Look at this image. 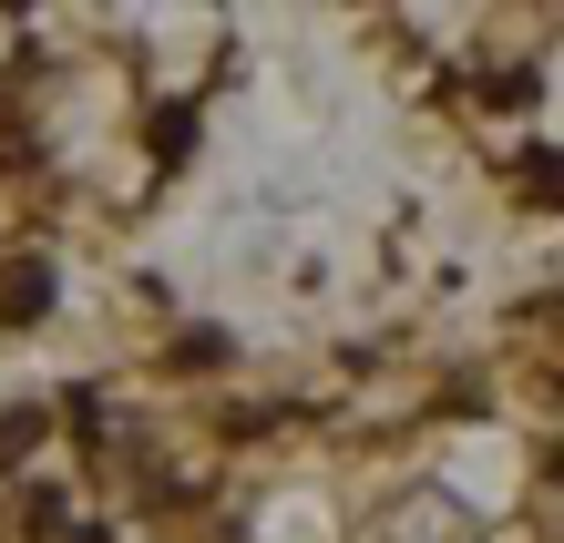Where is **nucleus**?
<instances>
[{
    "label": "nucleus",
    "mask_w": 564,
    "mask_h": 543,
    "mask_svg": "<svg viewBox=\"0 0 564 543\" xmlns=\"http://www.w3.org/2000/svg\"><path fill=\"white\" fill-rule=\"evenodd\" d=\"M52 308V267L31 257V267H11V287H0V318H42Z\"/></svg>",
    "instance_id": "nucleus-1"
},
{
    "label": "nucleus",
    "mask_w": 564,
    "mask_h": 543,
    "mask_svg": "<svg viewBox=\"0 0 564 543\" xmlns=\"http://www.w3.org/2000/svg\"><path fill=\"white\" fill-rule=\"evenodd\" d=\"M185 144H195V113L164 104V113H154V154H185Z\"/></svg>",
    "instance_id": "nucleus-2"
}]
</instances>
